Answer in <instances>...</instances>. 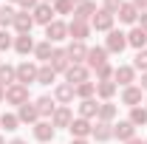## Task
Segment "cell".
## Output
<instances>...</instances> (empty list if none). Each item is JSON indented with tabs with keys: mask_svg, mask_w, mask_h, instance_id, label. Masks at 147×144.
<instances>
[{
	"mask_svg": "<svg viewBox=\"0 0 147 144\" xmlns=\"http://www.w3.org/2000/svg\"><path fill=\"white\" fill-rule=\"evenodd\" d=\"M125 48H127V34H125V31H119V28L108 31V40H105V51H108V54H122Z\"/></svg>",
	"mask_w": 147,
	"mask_h": 144,
	"instance_id": "1",
	"label": "cell"
},
{
	"mask_svg": "<svg viewBox=\"0 0 147 144\" xmlns=\"http://www.w3.org/2000/svg\"><path fill=\"white\" fill-rule=\"evenodd\" d=\"M65 82L68 85H82V82H91V68L88 65H71L68 71H65Z\"/></svg>",
	"mask_w": 147,
	"mask_h": 144,
	"instance_id": "2",
	"label": "cell"
},
{
	"mask_svg": "<svg viewBox=\"0 0 147 144\" xmlns=\"http://www.w3.org/2000/svg\"><path fill=\"white\" fill-rule=\"evenodd\" d=\"M45 40H48V42H62V40H68V23H62V20L48 23V26H45Z\"/></svg>",
	"mask_w": 147,
	"mask_h": 144,
	"instance_id": "3",
	"label": "cell"
},
{
	"mask_svg": "<svg viewBox=\"0 0 147 144\" xmlns=\"http://www.w3.org/2000/svg\"><path fill=\"white\" fill-rule=\"evenodd\" d=\"M65 54H68V59H71V65H85L88 45H85V42H79V40H71V42H68V48H65Z\"/></svg>",
	"mask_w": 147,
	"mask_h": 144,
	"instance_id": "4",
	"label": "cell"
},
{
	"mask_svg": "<svg viewBox=\"0 0 147 144\" xmlns=\"http://www.w3.org/2000/svg\"><path fill=\"white\" fill-rule=\"evenodd\" d=\"M31 17H34V26H48V23L57 20V11H54L51 3H40L34 11H31Z\"/></svg>",
	"mask_w": 147,
	"mask_h": 144,
	"instance_id": "5",
	"label": "cell"
},
{
	"mask_svg": "<svg viewBox=\"0 0 147 144\" xmlns=\"http://www.w3.org/2000/svg\"><path fill=\"white\" fill-rule=\"evenodd\" d=\"M6 102H9V105H26V102H28V88H26V85H20V82H14V85H9V88H6Z\"/></svg>",
	"mask_w": 147,
	"mask_h": 144,
	"instance_id": "6",
	"label": "cell"
},
{
	"mask_svg": "<svg viewBox=\"0 0 147 144\" xmlns=\"http://www.w3.org/2000/svg\"><path fill=\"white\" fill-rule=\"evenodd\" d=\"M113 23H116V14H110V11H105V9H99L96 14H93L91 20V28H96V31H113Z\"/></svg>",
	"mask_w": 147,
	"mask_h": 144,
	"instance_id": "7",
	"label": "cell"
},
{
	"mask_svg": "<svg viewBox=\"0 0 147 144\" xmlns=\"http://www.w3.org/2000/svg\"><path fill=\"white\" fill-rule=\"evenodd\" d=\"M91 23H82V20H71L68 23V37L71 40H79V42H85L88 37H91Z\"/></svg>",
	"mask_w": 147,
	"mask_h": 144,
	"instance_id": "8",
	"label": "cell"
},
{
	"mask_svg": "<svg viewBox=\"0 0 147 144\" xmlns=\"http://www.w3.org/2000/svg\"><path fill=\"white\" fill-rule=\"evenodd\" d=\"M37 71H40V68H37L34 62H20L17 65V82L28 88L31 82H37Z\"/></svg>",
	"mask_w": 147,
	"mask_h": 144,
	"instance_id": "9",
	"label": "cell"
},
{
	"mask_svg": "<svg viewBox=\"0 0 147 144\" xmlns=\"http://www.w3.org/2000/svg\"><path fill=\"white\" fill-rule=\"evenodd\" d=\"M11 28H14L17 34H31V28H34V17H31V11H17Z\"/></svg>",
	"mask_w": 147,
	"mask_h": 144,
	"instance_id": "10",
	"label": "cell"
},
{
	"mask_svg": "<svg viewBox=\"0 0 147 144\" xmlns=\"http://www.w3.org/2000/svg\"><path fill=\"white\" fill-rule=\"evenodd\" d=\"M113 82L122 85V88L133 85V82H136V68H133V65H119V68L113 71Z\"/></svg>",
	"mask_w": 147,
	"mask_h": 144,
	"instance_id": "11",
	"label": "cell"
},
{
	"mask_svg": "<svg viewBox=\"0 0 147 144\" xmlns=\"http://www.w3.org/2000/svg\"><path fill=\"white\" fill-rule=\"evenodd\" d=\"M71 139H88L91 136V130H93V124H91V119H82V116H76L71 122Z\"/></svg>",
	"mask_w": 147,
	"mask_h": 144,
	"instance_id": "12",
	"label": "cell"
},
{
	"mask_svg": "<svg viewBox=\"0 0 147 144\" xmlns=\"http://www.w3.org/2000/svg\"><path fill=\"white\" fill-rule=\"evenodd\" d=\"M96 11H99V9H96V3H93V0H85V3L74 6V20H82V23H91Z\"/></svg>",
	"mask_w": 147,
	"mask_h": 144,
	"instance_id": "13",
	"label": "cell"
},
{
	"mask_svg": "<svg viewBox=\"0 0 147 144\" xmlns=\"http://www.w3.org/2000/svg\"><path fill=\"white\" fill-rule=\"evenodd\" d=\"M108 62V51H105V45H96V48H88V57H85V65L88 68H99V65H105Z\"/></svg>",
	"mask_w": 147,
	"mask_h": 144,
	"instance_id": "14",
	"label": "cell"
},
{
	"mask_svg": "<svg viewBox=\"0 0 147 144\" xmlns=\"http://www.w3.org/2000/svg\"><path fill=\"white\" fill-rule=\"evenodd\" d=\"M54 124H51V122H45V119H40V122H37L34 124V139L37 141H42V144H48V141H54Z\"/></svg>",
	"mask_w": 147,
	"mask_h": 144,
	"instance_id": "15",
	"label": "cell"
},
{
	"mask_svg": "<svg viewBox=\"0 0 147 144\" xmlns=\"http://www.w3.org/2000/svg\"><path fill=\"white\" fill-rule=\"evenodd\" d=\"M48 65H51L57 73H65V71H68V68H71V59H68V54H65V48H54Z\"/></svg>",
	"mask_w": 147,
	"mask_h": 144,
	"instance_id": "16",
	"label": "cell"
},
{
	"mask_svg": "<svg viewBox=\"0 0 147 144\" xmlns=\"http://www.w3.org/2000/svg\"><path fill=\"white\" fill-rule=\"evenodd\" d=\"M71 122H74V113H71V108H68V105H59V108L54 110V116H51L54 130H57V127H71Z\"/></svg>",
	"mask_w": 147,
	"mask_h": 144,
	"instance_id": "17",
	"label": "cell"
},
{
	"mask_svg": "<svg viewBox=\"0 0 147 144\" xmlns=\"http://www.w3.org/2000/svg\"><path fill=\"white\" fill-rule=\"evenodd\" d=\"M122 105H127V108H139V105H142V88H139V85H127V88H122Z\"/></svg>",
	"mask_w": 147,
	"mask_h": 144,
	"instance_id": "18",
	"label": "cell"
},
{
	"mask_svg": "<svg viewBox=\"0 0 147 144\" xmlns=\"http://www.w3.org/2000/svg\"><path fill=\"white\" fill-rule=\"evenodd\" d=\"M17 119L23 122V124H37V122H40V113H37L34 102H26V105H20V108H17Z\"/></svg>",
	"mask_w": 147,
	"mask_h": 144,
	"instance_id": "19",
	"label": "cell"
},
{
	"mask_svg": "<svg viewBox=\"0 0 147 144\" xmlns=\"http://www.w3.org/2000/svg\"><path fill=\"white\" fill-rule=\"evenodd\" d=\"M127 45H130V48H136V51L147 48V31H144V28H139V26H133V28L127 31Z\"/></svg>",
	"mask_w": 147,
	"mask_h": 144,
	"instance_id": "20",
	"label": "cell"
},
{
	"mask_svg": "<svg viewBox=\"0 0 147 144\" xmlns=\"http://www.w3.org/2000/svg\"><path fill=\"white\" fill-rule=\"evenodd\" d=\"M113 139H119V141H130V139H136V127L130 124L127 119H125V122H116V124H113Z\"/></svg>",
	"mask_w": 147,
	"mask_h": 144,
	"instance_id": "21",
	"label": "cell"
},
{
	"mask_svg": "<svg viewBox=\"0 0 147 144\" xmlns=\"http://www.w3.org/2000/svg\"><path fill=\"white\" fill-rule=\"evenodd\" d=\"M34 40H31V34H17L14 37V51H17L20 57H28V54H34Z\"/></svg>",
	"mask_w": 147,
	"mask_h": 144,
	"instance_id": "22",
	"label": "cell"
},
{
	"mask_svg": "<svg viewBox=\"0 0 147 144\" xmlns=\"http://www.w3.org/2000/svg\"><path fill=\"white\" fill-rule=\"evenodd\" d=\"M34 108H37V113H40V119H51L54 110H57V102L51 99V96H40V99L34 102Z\"/></svg>",
	"mask_w": 147,
	"mask_h": 144,
	"instance_id": "23",
	"label": "cell"
},
{
	"mask_svg": "<svg viewBox=\"0 0 147 144\" xmlns=\"http://www.w3.org/2000/svg\"><path fill=\"white\" fill-rule=\"evenodd\" d=\"M119 23H127V26H136L139 23V9L133 6V3H122V9H119Z\"/></svg>",
	"mask_w": 147,
	"mask_h": 144,
	"instance_id": "24",
	"label": "cell"
},
{
	"mask_svg": "<svg viewBox=\"0 0 147 144\" xmlns=\"http://www.w3.org/2000/svg\"><path fill=\"white\" fill-rule=\"evenodd\" d=\"M91 136L96 139V141H110V139H113V124H110V122H99V119H96Z\"/></svg>",
	"mask_w": 147,
	"mask_h": 144,
	"instance_id": "25",
	"label": "cell"
},
{
	"mask_svg": "<svg viewBox=\"0 0 147 144\" xmlns=\"http://www.w3.org/2000/svg\"><path fill=\"white\" fill-rule=\"evenodd\" d=\"M74 85H68V82H59L54 88V102H59V105H68V102H74Z\"/></svg>",
	"mask_w": 147,
	"mask_h": 144,
	"instance_id": "26",
	"label": "cell"
},
{
	"mask_svg": "<svg viewBox=\"0 0 147 144\" xmlns=\"http://www.w3.org/2000/svg\"><path fill=\"white\" fill-rule=\"evenodd\" d=\"M79 116H82V119H96V116H99V102H96V96L79 102Z\"/></svg>",
	"mask_w": 147,
	"mask_h": 144,
	"instance_id": "27",
	"label": "cell"
},
{
	"mask_svg": "<svg viewBox=\"0 0 147 144\" xmlns=\"http://www.w3.org/2000/svg\"><path fill=\"white\" fill-rule=\"evenodd\" d=\"M116 88H119V85H116L113 79H108V82H96V96H99L102 102H110V99L116 96Z\"/></svg>",
	"mask_w": 147,
	"mask_h": 144,
	"instance_id": "28",
	"label": "cell"
},
{
	"mask_svg": "<svg viewBox=\"0 0 147 144\" xmlns=\"http://www.w3.org/2000/svg\"><path fill=\"white\" fill-rule=\"evenodd\" d=\"M116 113H119V108L113 105V102H99V122H110L113 124V119H116Z\"/></svg>",
	"mask_w": 147,
	"mask_h": 144,
	"instance_id": "29",
	"label": "cell"
},
{
	"mask_svg": "<svg viewBox=\"0 0 147 144\" xmlns=\"http://www.w3.org/2000/svg\"><path fill=\"white\" fill-rule=\"evenodd\" d=\"M57 82V71L45 62V65H40V71H37V85H51Z\"/></svg>",
	"mask_w": 147,
	"mask_h": 144,
	"instance_id": "30",
	"label": "cell"
},
{
	"mask_svg": "<svg viewBox=\"0 0 147 144\" xmlns=\"http://www.w3.org/2000/svg\"><path fill=\"white\" fill-rule=\"evenodd\" d=\"M127 122H130L133 127H142V124H147V108H144V105H139V108H130Z\"/></svg>",
	"mask_w": 147,
	"mask_h": 144,
	"instance_id": "31",
	"label": "cell"
},
{
	"mask_svg": "<svg viewBox=\"0 0 147 144\" xmlns=\"http://www.w3.org/2000/svg\"><path fill=\"white\" fill-rule=\"evenodd\" d=\"M14 82H17V68H11V65H0V85L9 88V85H14Z\"/></svg>",
	"mask_w": 147,
	"mask_h": 144,
	"instance_id": "32",
	"label": "cell"
},
{
	"mask_svg": "<svg viewBox=\"0 0 147 144\" xmlns=\"http://www.w3.org/2000/svg\"><path fill=\"white\" fill-rule=\"evenodd\" d=\"M51 54H54V45H51L48 40H45V42H37V45H34V57H37V59L48 62V59H51Z\"/></svg>",
	"mask_w": 147,
	"mask_h": 144,
	"instance_id": "33",
	"label": "cell"
},
{
	"mask_svg": "<svg viewBox=\"0 0 147 144\" xmlns=\"http://www.w3.org/2000/svg\"><path fill=\"white\" fill-rule=\"evenodd\" d=\"M74 93L79 96V99H93L96 96V82H82V85H76Z\"/></svg>",
	"mask_w": 147,
	"mask_h": 144,
	"instance_id": "34",
	"label": "cell"
},
{
	"mask_svg": "<svg viewBox=\"0 0 147 144\" xmlns=\"http://www.w3.org/2000/svg\"><path fill=\"white\" fill-rule=\"evenodd\" d=\"M17 124H20L17 113H3V116H0V127H3V130L11 133V130H17Z\"/></svg>",
	"mask_w": 147,
	"mask_h": 144,
	"instance_id": "35",
	"label": "cell"
},
{
	"mask_svg": "<svg viewBox=\"0 0 147 144\" xmlns=\"http://www.w3.org/2000/svg\"><path fill=\"white\" fill-rule=\"evenodd\" d=\"M14 14H17V11H14L11 6H0V26H3V28H9V26L14 23Z\"/></svg>",
	"mask_w": 147,
	"mask_h": 144,
	"instance_id": "36",
	"label": "cell"
},
{
	"mask_svg": "<svg viewBox=\"0 0 147 144\" xmlns=\"http://www.w3.org/2000/svg\"><path fill=\"white\" fill-rule=\"evenodd\" d=\"M113 71H116V68H113L110 62L99 65V68H96V82H108V79H113Z\"/></svg>",
	"mask_w": 147,
	"mask_h": 144,
	"instance_id": "37",
	"label": "cell"
},
{
	"mask_svg": "<svg viewBox=\"0 0 147 144\" xmlns=\"http://www.w3.org/2000/svg\"><path fill=\"white\" fill-rule=\"evenodd\" d=\"M9 48H14V37L9 34V28H0V54Z\"/></svg>",
	"mask_w": 147,
	"mask_h": 144,
	"instance_id": "38",
	"label": "cell"
},
{
	"mask_svg": "<svg viewBox=\"0 0 147 144\" xmlns=\"http://www.w3.org/2000/svg\"><path fill=\"white\" fill-rule=\"evenodd\" d=\"M51 6H54L57 14H71L74 11V0H54Z\"/></svg>",
	"mask_w": 147,
	"mask_h": 144,
	"instance_id": "39",
	"label": "cell"
},
{
	"mask_svg": "<svg viewBox=\"0 0 147 144\" xmlns=\"http://www.w3.org/2000/svg\"><path fill=\"white\" fill-rule=\"evenodd\" d=\"M133 68L136 71H147V48H142V51H136V59H133Z\"/></svg>",
	"mask_w": 147,
	"mask_h": 144,
	"instance_id": "40",
	"label": "cell"
},
{
	"mask_svg": "<svg viewBox=\"0 0 147 144\" xmlns=\"http://www.w3.org/2000/svg\"><path fill=\"white\" fill-rule=\"evenodd\" d=\"M122 3H125V0H105V3H102V9H105V11H110V14H119Z\"/></svg>",
	"mask_w": 147,
	"mask_h": 144,
	"instance_id": "41",
	"label": "cell"
},
{
	"mask_svg": "<svg viewBox=\"0 0 147 144\" xmlns=\"http://www.w3.org/2000/svg\"><path fill=\"white\" fill-rule=\"evenodd\" d=\"M40 6V0H20V11H34Z\"/></svg>",
	"mask_w": 147,
	"mask_h": 144,
	"instance_id": "42",
	"label": "cell"
},
{
	"mask_svg": "<svg viewBox=\"0 0 147 144\" xmlns=\"http://www.w3.org/2000/svg\"><path fill=\"white\" fill-rule=\"evenodd\" d=\"M136 26H139V28H144V31H147V11H142V14H139V23H136Z\"/></svg>",
	"mask_w": 147,
	"mask_h": 144,
	"instance_id": "43",
	"label": "cell"
},
{
	"mask_svg": "<svg viewBox=\"0 0 147 144\" xmlns=\"http://www.w3.org/2000/svg\"><path fill=\"white\" fill-rule=\"evenodd\" d=\"M133 6L139 9V14H142V11H147V0H133Z\"/></svg>",
	"mask_w": 147,
	"mask_h": 144,
	"instance_id": "44",
	"label": "cell"
},
{
	"mask_svg": "<svg viewBox=\"0 0 147 144\" xmlns=\"http://www.w3.org/2000/svg\"><path fill=\"white\" fill-rule=\"evenodd\" d=\"M71 144H91L88 139H71Z\"/></svg>",
	"mask_w": 147,
	"mask_h": 144,
	"instance_id": "45",
	"label": "cell"
},
{
	"mask_svg": "<svg viewBox=\"0 0 147 144\" xmlns=\"http://www.w3.org/2000/svg\"><path fill=\"white\" fill-rule=\"evenodd\" d=\"M142 90H147V71L142 73Z\"/></svg>",
	"mask_w": 147,
	"mask_h": 144,
	"instance_id": "46",
	"label": "cell"
},
{
	"mask_svg": "<svg viewBox=\"0 0 147 144\" xmlns=\"http://www.w3.org/2000/svg\"><path fill=\"white\" fill-rule=\"evenodd\" d=\"M0 102H6V88L0 85Z\"/></svg>",
	"mask_w": 147,
	"mask_h": 144,
	"instance_id": "47",
	"label": "cell"
},
{
	"mask_svg": "<svg viewBox=\"0 0 147 144\" xmlns=\"http://www.w3.org/2000/svg\"><path fill=\"white\" fill-rule=\"evenodd\" d=\"M125 144H144L142 139H130V141H125Z\"/></svg>",
	"mask_w": 147,
	"mask_h": 144,
	"instance_id": "48",
	"label": "cell"
},
{
	"mask_svg": "<svg viewBox=\"0 0 147 144\" xmlns=\"http://www.w3.org/2000/svg\"><path fill=\"white\" fill-rule=\"evenodd\" d=\"M9 144H26V141H23V139H11Z\"/></svg>",
	"mask_w": 147,
	"mask_h": 144,
	"instance_id": "49",
	"label": "cell"
},
{
	"mask_svg": "<svg viewBox=\"0 0 147 144\" xmlns=\"http://www.w3.org/2000/svg\"><path fill=\"white\" fill-rule=\"evenodd\" d=\"M79 3H85V0H74V6H79Z\"/></svg>",
	"mask_w": 147,
	"mask_h": 144,
	"instance_id": "50",
	"label": "cell"
},
{
	"mask_svg": "<svg viewBox=\"0 0 147 144\" xmlns=\"http://www.w3.org/2000/svg\"><path fill=\"white\" fill-rule=\"evenodd\" d=\"M40 3H54V0H40Z\"/></svg>",
	"mask_w": 147,
	"mask_h": 144,
	"instance_id": "51",
	"label": "cell"
},
{
	"mask_svg": "<svg viewBox=\"0 0 147 144\" xmlns=\"http://www.w3.org/2000/svg\"><path fill=\"white\" fill-rule=\"evenodd\" d=\"M0 144H6V139H3V136H0Z\"/></svg>",
	"mask_w": 147,
	"mask_h": 144,
	"instance_id": "52",
	"label": "cell"
},
{
	"mask_svg": "<svg viewBox=\"0 0 147 144\" xmlns=\"http://www.w3.org/2000/svg\"><path fill=\"white\" fill-rule=\"evenodd\" d=\"M9 3H20V0H9Z\"/></svg>",
	"mask_w": 147,
	"mask_h": 144,
	"instance_id": "53",
	"label": "cell"
},
{
	"mask_svg": "<svg viewBox=\"0 0 147 144\" xmlns=\"http://www.w3.org/2000/svg\"><path fill=\"white\" fill-rule=\"evenodd\" d=\"M144 144H147V139H144Z\"/></svg>",
	"mask_w": 147,
	"mask_h": 144,
	"instance_id": "54",
	"label": "cell"
},
{
	"mask_svg": "<svg viewBox=\"0 0 147 144\" xmlns=\"http://www.w3.org/2000/svg\"><path fill=\"white\" fill-rule=\"evenodd\" d=\"M0 65H3V62H0Z\"/></svg>",
	"mask_w": 147,
	"mask_h": 144,
	"instance_id": "55",
	"label": "cell"
},
{
	"mask_svg": "<svg viewBox=\"0 0 147 144\" xmlns=\"http://www.w3.org/2000/svg\"><path fill=\"white\" fill-rule=\"evenodd\" d=\"M144 108H147V105H144Z\"/></svg>",
	"mask_w": 147,
	"mask_h": 144,
	"instance_id": "56",
	"label": "cell"
}]
</instances>
